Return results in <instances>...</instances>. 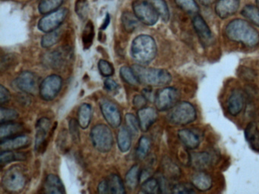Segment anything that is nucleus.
<instances>
[{
    "label": "nucleus",
    "instance_id": "a878e982",
    "mask_svg": "<svg viewBox=\"0 0 259 194\" xmlns=\"http://www.w3.org/2000/svg\"><path fill=\"white\" fill-rule=\"evenodd\" d=\"M92 107L88 103H84L78 109V121L80 127L82 129L88 128L92 120Z\"/></svg>",
    "mask_w": 259,
    "mask_h": 194
},
{
    "label": "nucleus",
    "instance_id": "39448f33",
    "mask_svg": "<svg viewBox=\"0 0 259 194\" xmlns=\"http://www.w3.org/2000/svg\"><path fill=\"white\" fill-rule=\"evenodd\" d=\"M90 136L94 147L101 153H108L113 147V133L105 124L95 125L91 130Z\"/></svg>",
    "mask_w": 259,
    "mask_h": 194
},
{
    "label": "nucleus",
    "instance_id": "dca6fc26",
    "mask_svg": "<svg viewBox=\"0 0 259 194\" xmlns=\"http://www.w3.org/2000/svg\"><path fill=\"white\" fill-rule=\"evenodd\" d=\"M158 118L157 110L154 108L144 107L138 112L139 126L142 131L146 132L153 125Z\"/></svg>",
    "mask_w": 259,
    "mask_h": 194
},
{
    "label": "nucleus",
    "instance_id": "a211bd4d",
    "mask_svg": "<svg viewBox=\"0 0 259 194\" xmlns=\"http://www.w3.org/2000/svg\"><path fill=\"white\" fill-rule=\"evenodd\" d=\"M239 5L240 0H218L215 12L220 18L225 19L237 12Z\"/></svg>",
    "mask_w": 259,
    "mask_h": 194
},
{
    "label": "nucleus",
    "instance_id": "de8ad7c7",
    "mask_svg": "<svg viewBox=\"0 0 259 194\" xmlns=\"http://www.w3.org/2000/svg\"><path fill=\"white\" fill-rule=\"evenodd\" d=\"M66 142H67V135L65 130L60 131L57 139V147L60 152H63L66 149Z\"/></svg>",
    "mask_w": 259,
    "mask_h": 194
},
{
    "label": "nucleus",
    "instance_id": "2eb2a0df",
    "mask_svg": "<svg viewBox=\"0 0 259 194\" xmlns=\"http://www.w3.org/2000/svg\"><path fill=\"white\" fill-rule=\"evenodd\" d=\"M99 193H125V186L123 182L117 174H110L107 178L104 179L98 185Z\"/></svg>",
    "mask_w": 259,
    "mask_h": 194
},
{
    "label": "nucleus",
    "instance_id": "ea45409f",
    "mask_svg": "<svg viewBox=\"0 0 259 194\" xmlns=\"http://www.w3.org/2000/svg\"><path fill=\"white\" fill-rule=\"evenodd\" d=\"M75 12L80 19L84 21L88 18L89 12V4L88 0H76L75 3Z\"/></svg>",
    "mask_w": 259,
    "mask_h": 194
},
{
    "label": "nucleus",
    "instance_id": "bb28decb",
    "mask_svg": "<svg viewBox=\"0 0 259 194\" xmlns=\"http://www.w3.org/2000/svg\"><path fill=\"white\" fill-rule=\"evenodd\" d=\"M125 184L128 189H136L141 180V170L139 165H136L130 168L125 175Z\"/></svg>",
    "mask_w": 259,
    "mask_h": 194
},
{
    "label": "nucleus",
    "instance_id": "4468645a",
    "mask_svg": "<svg viewBox=\"0 0 259 194\" xmlns=\"http://www.w3.org/2000/svg\"><path fill=\"white\" fill-rule=\"evenodd\" d=\"M101 112L107 122L113 128L119 127L122 122L120 110L116 105L107 100H104L100 103Z\"/></svg>",
    "mask_w": 259,
    "mask_h": 194
},
{
    "label": "nucleus",
    "instance_id": "b1692460",
    "mask_svg": "<svg viewBox=\"0 0 259 194\" xmlns=\"http://www.w3.org/2000/svg\"><path fill=\"white\" fill-rule=\"evenodd\" d=\"M178 136L180 141L184 144L185 147L189 150H195L199 146V138L189 129L179 130Z\"/></svg>",
    "mask_w": 259,
    "mask_h": 194
},
{
    "label": "nucleus",
    "instance_id": "423d86ee",
    "mask_svg": "<svg viewBox=\"0 0 259 194\" xmlns=\"http://www.w3.org/2000/svg\"><path fill=\"white\" fill-rule=\"evenodd\" d=\"M195 108L188 102L177 103L171 109L169 113V120L177 125H187L196 119Z\"/></svg>",
    "mask_w": 259,
    "mask_h": 194
},
{
    "label": "nucleus",
    "instance_id": "5fc2aeb1",
    "mask_svg": "<svg viewBox=\"0 0 259 194\" xmlns=\"http://www.w3.org/2000/svg\"><path fill=\"white\" fill-rule=\"evenodd\" d=\"M198 1L203 6H209L210 5L213 4L218 0H198Z\"/></svg>",
    "mask_w": 259,
    "mask_h": 194
},
{
    "label": "nucleus",
    "instance_id": "a19ab883",
    "mask_svg": "<svg viewBox=\"0 0 259 194\" xmlns=\"http://www.w3.org/2000/svg\"><path fill=\"white\" fill-rule=\"evenodd\" d=\"M125 119L127 129L130 130L132 135H137L139 133V128H140L139 119L131 113L126 114Z\"/></svg>",
    "mask_w": 259,
    "mask_h": 194
},
{
    "label": "nucleus",
    "instance_id": "4be33fe9",
    "mask_svg": "<svg viewBox=\"0 0 259 194\" xmlns=\"http://www.w3.org/2000/svg\"><path fill=\"white\" fill-rule=\"evenodd\" d=\"M24 126L20 123L10 122L2 123L0 126V139H8L13 136L20 135L23 131Z\"/></svg>",
    "mask_w": 259,
    "mask_h": 194
},
{
    "label": "nucleus",
    "instance_id": "603ef678",
    "mask_svg": "<svg viewBox=\"0 0 259 194\" xmlns=\"http://www.w3.org/2000/svg\"><path fill=\"white\" fill-rule=\"evenodd\" d=\"M142 95L146 98L147 100H150V101L153 100V97H154V99H155V96L153 95L152 89H150V88L144 89L143 91H142Z\"/></svg>",
    "mask_w": 259,
    "mask_h": 194
},
{
    "label": "nucleus",
    "instance_id": "2f4dec72",
    "mask_svg": "<svg viewBox=\"0 0 259 194\" xmlns=\"http://www.w3.org/2000/svg\"><path fill=\"white\" fill-rule=\"evenodd\" d=\"M242 15L254 25L259 27V8L252 5H247L241 12Z\"/></svg>",
    "mask_w": 259,
    "mask_h": 194
},
{
    "label": "nucleus",
    "instance_id": "6e6d98bb",
    "mask_svg": "<svg viewBox=\"0 0 259 194\" xmlns=\"http://www.w3.org/2000/svg\"><path fill=\"white\" fill-rule=\"evenodd\" d=\"M256 3H257V7L259 8V0H256Z\"/></svg>",
    "mask_w": 259,
    "mask_h": 194
},
{
    "label": "nucleus",
    "instance_id": "79ce46f5",
    "mask_svg": "<svg viewBox=\"0 0 259 194\" xmlns=\"http://www.w3.org/2000/svg\"><path fill=\"white\" fill-rule=\"evenodd\" d=\"M19 117V113L13 109L1 107L0 109V122H10L13 121Z\"/></svg>",
    "mask_w": 259,
    "mask_h": 194
},
{
    "label": "nucleus",
    "instance_id": "0eeeda50",
    "mask_svg": "<svg viewBox=\"0 0 259 194\" xmlns=\"http://www.w3.org/2000/svg\"><path fill=\"white\" fill-rule=\"evenodd\" d=\"M133 9L138 19L145 25H154L158 21V13L148 0H136L133 3Z\"/></svg>",
    "mask_w": 259,
    "mask_h": 194
},
{
    "label": "nucleus",
    "instance_id": "864d4df0",
    "mask_svg": "<svg viewBox=\"0 0 259 194\" xmlns=\"http://www.w3.org/2000/svg\"><path fill=\"white\" fill-rule=\"evenodd\" d=\"M110 23V16L108 13L106 15L105 19H104V22H103L102 26H101V30H104L107 27H108L109 24Z\"/></svg>",
    "mask_w": 259,
    "mask_h": 194
},
{
    "label": "nucleus",
    "instance_id": "f8f14e48",
    "mask_svg": "<svg viewBox=\"0 0 259 194\" xmlns=\"http://www.w3.org/2000/svg\"><path fill=\"white\" fill-rule=\"evenodd\" d=\"M51 128V121L49 118H41L36 124L35 151L44 153L48 146V137Z\"/></svg>",
    "mask_w": 259,
    "mask_h": 194
},
{
    "label": "nucleus",
    "instance_id": "8fccbe9b",
    "mask_svg": "<svg viewBox=\"0 0 259 194\" xmlns=\"http://www.w3.org/2000/svg\"><path fill=\"white\" fill-rule=\"evenodd\" d=\"M146 103V98L143 95H136L134 97V100H133V105H134L135 107L139 109L145 107Z\"/></svg>",
    "mask_w": 259,
    "mask_h": 194
},
{
    "label": "nucleus",
    "instance_id": "f257e3e1",
    "mask_svg": "<svg viewBox=\"0 0 259 194\" xmlns=\"http://www.w3.org/2000/svg\"><path fill=\"white\" fill-rule=\"evenodd\" d=\"M226 35L233 42L244 44L248 47L259 43V33L245 20L235 19L230 21L225 29Z\"/></svg>",
    "mask_w": 259,
    "mask_h": 194
},
{
    "label": "nucleus",
    "instance_id": "ddd939ff",
    "mask_svg": "<svg viewBox=\"0 0 259 194\" xmlns=\"http://www.w3.org/2000/svg\"><path fill=\"white\" fill-rule=\"evenodd\" d=\"M71 51L68 47L58 48L45 54L44 63L51 68L59 69L64 66L70 58Z\"/></svg>",
    "mask_w": 259,
    "mask_h": 194
},
{
    "label": "nucleus",
    "instance_id": "5701e85b",
    "mask_svg": "<svg viewBox=\"0 0 259 194\" xmlns=\"http://www.w3.org/2000/svg\"><path fill=\"white\" fill-rule=\"evenodd\" d=\"M191 181L193 187L202 192L209 190L212 186L211 177L207 173L203 171H198L194 174L192 176Z\"/></svg>",
    "mask_w": 259,
    "mask_h": 194
},
{
    "label": "nucleus",
    "instance_id": "f03ea898",
    "mask_svg": "<svg viewBox=\"0 0 259 194\" xmlns=\"http://www.w3.org/2000/svg\"><path fill=\"white\" fill-rule=\"evenodd\" d=\"M157 44L152 36L142 34L135 38L132 43L131 55L139 65L151 63L157 55Z\"/></svg>",
    "mask_w": 259,
    "mask_h": 194
},
{
    "label": "nucleus",
    "instance_id": "c03bdc74",
    "mask_svg": "<svg viewBox=\"0 0 259 194\" xmlns=\"http://www.w3.org/2000/svg\"><path fill=\"white\" fill-rule=\"evenodd\" d=\"M98 68L101 74L104 77H110L114 74V68L112 64L104 59H101L98 62Z\"/></svg>",
    "mask_w": 259,
    "mask_h": 194
},
{
    "label": "nucleus",
    "instance_id": "c9c22d12",
    "mask_svg": "<svg viewBox=\"0 0 259 194\" xmlns=\"http://www.w3.org/2000/svg\"><path fill=\"white\" fill-rule=\"evenodd\" d=\"M151 150V141L146 136H142L139 139V145L136 150V158L139 160H143L148 156Z\"/></svg>",
    "mask_w": 259,
    "mask_h": 194
},
{
    "label": "nucleus",
    "instance_id": "58836bf2",
    "mask_svg": "<svg viewBox=\"0 0 259 194\" xmlns=\"http://www.w3.org/2000/svg\"><path fill=\"white\" fill-rule=\"evenodd\" d=\"M175 3L177 6L189 14H196L199 11L198 5L195 0H175Z\"/></svg>",
    "mask_w": 259,
    "mask_h": 194
},
{
    "label": "nucleus",
    "instance_id": "f3484780",
    "mask_svg": "<svg viewBox=\"0 0 259 194\" xmlns=\"http://www.w3.org/2000/svg\"><path fill=\"white\" fill-rule=\"evenodd\" d=\"M31 143V139L27 135H18V136H13V137L8 138V139H2L0 147L2 151L10 150V151H14V150H21V149L28 147Z\"/></svg>",
    "mask_w": 259,
    "mask_h": 194
},
{
    "label": "nucleus",
    "instance_id": "9d476101",
    "mask_svg": "<svg viewBox=\"0 0 259 194\" xmlns=\"http://www.w3.org/2000/svg\"><path fill=\"white\" fill-rule=\"evenodd\" d=\"M68 15L66 9H59L47 14L38 22V28L45 33L54 31L60 27Z\"/></svg>",
    "mask_w": 259,
    "mask_h": 194
},
{
    "label": "nucleus",
    "instance_id": "cd10ccee",
    "mask_svg": "<svg viewBox=\"0 0 259 194\" xmlns=\"http://www.w3.org/2000/svg\"><path fill=\"white\" fill-rule=\"evenodd\" d=\"M63 32L61 28H58L54 31L47 33V34L42 37L41 46L45 48H48L57 44L61 39Z\"/></svg>",
    "mask_w": 259,
    "mask_h": 194
},
{
    "label": "nucleus",
    "instance_id": "49530a36",
    "mask_svg": "<svg viewBox=\"0 0 259 194\" xmlns=\"http://www.w3.org/2000/svg\"><path fill=\"white\" fill-rule=\"evenodd\" d=\"M16 60V57L12 54H7L3 56L2 61H1V71L4 72V71L10 68L12 65H13Z\"/></svg>",
    "mask_w": 259,
    "mask_h": 194
},
{
    "label": "nucleus",
    "instance_id": "393cba45",
    "mask_svg": "<svg viewBox=\"0 0 259 194\" xmlns=\"http://www.w3.org/2000/svg\"><path fill=\"white\" fill-rule=\"evenodd\" d=\"M118 147L122 153H126L131 148L132 133L128 129L122 127L119 129L117 136Z\"/></svg>",
    "mask_w": 259,
    "mask_h": 194
},
{
    "label": "nucleus",
    "instance_id": "09e8293b",
    "mask_svg": "<svg viewBox=\"0 0 259 194\" xmlns=\"http://www.w3.org/2000/svg\"><path fill=\"white\" fill-rule=\"evenodd\" d=\"M11 99V94L7 88H6L4 85L0 86V103L4 105L8 103Z\"/></svg>",
    "mask_w": 259,
    "mask_h": 194
},
{
    "label": "nucleus",
    "instance_id": "c756f323",
    "mask_svg": "<svg viewBox=\"0 0 259 194\" xmlns=\"http://www.w3.org/2000/svg\"><path fill=\"white\" fill-rule=\"evenodd\" d=\"M210 156L207 153H195L191 157L192 165L197 169H204L210 165Z\"/></svg>",
    "mask_w": 259,
    "mask_h": 194
},
{
    "label": "nucleus",
    "instance_id": "72a5a7b5",
    "mask_svg": "<svg viewBox=\"0 0 259 194\" xmlns=\"http://www.w3.org/2000/svg\"><path fill=\"white\" fill-rule=\"evenodd\" d=\"M64 0H41L39 4V12L41 14L51 13L60 9Z\"/></svg>",
    "mask_w": 259,
    "mask_h": 194
},
{
    "label": "nucleus",
    "instance_id": "1a4fd4ad",
    "mask_svg": "<svg viewBox=\"0 0 259 194\" xmlns=\"http://www.w3.org/2000/svg\"><path fill=\"white\" fill-rule=\"evenodd\" d=\"M62 86L63 79L60 76L57 74L48 76L40 83L39 91L40 96L46 101H51L60 93Z\"/></svg>",
    "mask_w": 259,
    "mask_h": 194
},
{
    "label": "nucleus",
    "instance_id": "aec40b11",
    "mask_svg": "<svg viewBox=\"0 0 259 194\" xmlns=\"http://www.w3.org/2000/svg\"><path fill=\"white\" fill-rule=\"evenodd\" d=\"M44 192L52 194L66 193L62 180L55 174H49L45 179Z\"/></svg>",
    "mask_w": 259,
    "mask_h": 194
},
{
    "label": "nucleus",
    "instance_id": "20e7f679",
    "mask_svg": "<svg viewBox=\"0 0 259 194\" xmlns=\"http://www.w3.org/2000/svg\"><path fill=\"white\" fill-rule=\"evenodd\" d=\"M26 183L27 177L25 171L19 165L9 168L2 180L4 189L10 192H21L25 188Z\"/></svg>",
    "mask_w": 259,
    "mask_h": 194
},
{
    "label": "nucleus",
    "instance_id": "3c124183",
    "mask_svg": "<svg viewBox=\"0 0 259 194\" xmlns=\"http://www.w3.org/2000/svg\"><path fill=\"white\" fill-rule=\"evenodd\" d=\"M119 87V85L116 83L114 80H112V79H107V80L104 81V88L107 89V91H115L118 89Z\"/></svg>",
    "mask_w": 259,
    "mask_h": 194
},
{
    "label": "nucleus",
    "instance_id": "e433bc0d",
    "mask_svg": "<svg viewBox=\"0 0 259 194\" xmlns=\"http://www.w3.org/2000/svg\"><path fill=\"white\" fill-rule=\"evenodd\" d=\"M142 190L145 193L157 194L162 192L160 183L156 178H148L142 184Z\"/></svg>",
    "mask_w": 259,
    "mask_h": 194
},
{
    "label": "nucleus",
    "instance_id": "c85d7f7f",
    "mask_svg": "<svg viewBox=\"0 0 259 194\" xmlns=\"http://www.w3.org/2000/svg\"><path fill=\"white\" fill-rule=\"evenodd\" d=\"M139 20L135 14L130 12H125L122 15V24L124 30L128 33L135 31L139 27Z\"/></svg>",
    "mask_w": 259,
    "mask_h": 194
},
{
    "label": "nucleus",
    "instance_id": "4c0bfd02",
    "mask_svg": "<svg viewBox=\"0 0 259 194\" xmlns=\"http://www.w3.org/2000/svg\"><path fill=\"white\" fill-rule=\"evenodd\" d=\"M119 73H120V77H122V80L125 83H128V84L132 85V86H137V85L140 83L136 74H135L133 68H130V67H122L120 68Z\"/></svg>",
    "mask_w": 259,
    "mask_h": 194
},
{
    "label": "nucleus",
    "instance_id": "412c9836",
    "mask_svg": "<svg viewBox=\"0 0 259 194\" xmlns=\"http://www.w3.org/2000/svg\"><path fill=\"white\" fill-rule=\"evenodd\" d=\"M244 107V97L242 92L239 90H235L232 92L227 103V109L229 113L233 116L239 115Z\"/></svg>",
    "mask_w": 259,
    "mask_h": 194
},
{
    "label": "nucleus",
    "instance_id": "6ab92c4d",
    "mask_svg": "<svg viewBox=\"0 0 259 194\" xmlns=\"http://www.w3.org/2000/svg\"><path fill=\"white\" fill-rule=\"evenodd\" d=\"M192 24L201 42L204 44H210L212 41V33L204 18L196 15L192 19Z\"/></svg>",
    "mask_w": 259,
    "mask_h": 194
},
{
    "label": "nucleus",
    "instance_id": "7c9ffc66",
    "mask_svg": "<svg viewBox=\"0 0 259 194\" xmlns=\"http://www.w3.org/2000/svg\"><path fill=\"white\" fill-rule=\"evenodd\" d=\"M25 159H26L25 154L19 152L16 153L14 151L6 150V151H2L0 154V163L2 166L15 161H24Z\"/></svg>",
    "mask_w": 259,
    "mask_h": 194
},
{
    "label": "nucleus",
    "instance_id": "f704fd0d",
    "mask_svg": "<svg viewBox=\"0 0 259 194\" xmlns=\"http://www.w3.org/2000/svg\"><path fill=\"white\" fill-rule=\"evenodd\" d=\"M95 38V27L92 21H89L84 27L82 33L83 47L84 50H89L93 44Z\"/></svg>",
    "mask_w": 259,
    "mask_h": 194
},
{
    "label": "nucleus",
    "instance_id": "7ed1b4c3",
    "mask_svg": "<svg viewBox=\"0 0 259 194\" xmlns=\"http://www.w3.org/2000/svg\"><path fill=\"white\" fill-rule=\"evenodd\" d=\"M139 83L150 86H162L170 83L172 76L169 71L160 68H147L140 65L132 67Z\"/></svg>",
    "mask_w": 259,
    "mask_h": 194
},
{
    "label": "nucleus",
    "instance_id": "37998d69",
    "mask_svg": "<svg viewBox=\"0 0 259 194\" xmlns=\"http://www.w3.org/2000/svg\"><path fill=\"white\" fill-rule=\"evenodd\" d=\"M79 124L78 121L75 118H72L69 121V132H70L71 137L75 143L78 144L80 142V131Z\"/></svg>",
    "mask_w": 259,
    "mask_h": 194
},
{
    "label": "nucleus",
    "instance_id": "6e6552de",
    "mask_svg": "<svg viewBox=\"0 0 259 194\" xmlns=\"http://www.w3.org/2000/svg\"><path fill=\"white\" fill-rule=\"evenodd\" d=\"M180 93L174 87L163 88L157 92L154 99L156 108L158 111H167L174 108L178 103Z\"/></svg>",
    "mask_w": 259,
    "mask_h": 194
},
{
    "label": "nucleus",
    "instance_id": "9b49d317",
    "mask_svg": "<svg viewBox=\"0 0 259 194\" xmlns=\"http://www.w3.org/2000/svg\"><path fill=\"white\" fill-rule=\"evenodd\" d=\"M18 89L26 93L35 95L40 91V78L37 74L31 71H24L21 73L15 80Z\"/></svg>",
    "mask_w": 259,
    "mask_h": 194
},
{
    "label": "nucleus",
    "instance_id": "473e14b6",
    "mask_svg": "<svg viewBox=\"0 0 259 194\" xmlns=\"http://www.w3.org/2000/svg\"><path fill=\"white\" fill-rule=\"evenodd\" d=\"M150 4L157 11L159 16L163 21H168L169 19V11L167 4L164 0H148Z\"/></svg>",
    "mask_w": 259,
    "mask_h": 194
},
{
    "label": "nucleus",
    "instance_id": "a18cd8bd",
    "mask_svg": "<svg viewBox=\"0 0 259 194\" xmlns=\"http://www.w3.org/2000/svg\"><path fill=\"white\" fill-rule=\"evenodd\" d=\"M172 192L174 193L187 194L193 193L195 191L194 190V188L192 186H189V185L184 184V183H179V184L175 185L172 187Z\"/></svg>",
    "mask_w": 259,
    "mask_h": 194
}]
</instances>
